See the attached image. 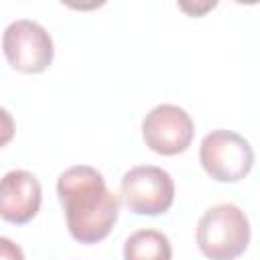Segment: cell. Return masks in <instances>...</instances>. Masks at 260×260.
<instances>
[{
    "label": "cell",
    "mask_w": 260,
    "mask_h": 260,
    "mask_svg": "<svg viewBox=\"0 0 260 260\" xmlns=\"http://www.w3.org/2000/svg\"><path fill=\"white\" fill-rule=\"evenodd\" d=\"M57 197L73 240L98 244L110 236L120 213V197L108 189L98 169L89 165L65 169L57 179Z\"/></svg>",
    "instance_id": "1"
},
{
    "label": "cell",
    "mask_w": 260,
    "mask_h": 260,
    "mask_svg": "<svg viewBox=\"0 0 260 260\" xmlns=\"http://www.w3.org/2000/svg\"><path fill=\"white\" fill-rule=\"evenodd\" d=\"M248 215L234 203H219L203 211L197 221V246L209 260H236L250 244Z\"/></svg>",
    "instance_id": "2"
},
{
    "label": "cell",
    "mask_w": 260,
    "mask_h": 260,
    "mask_svg": "<svg viewBox=\"0 0 260 260\" xmlns=\"http://www.w3.org/2000/svg\"><path fill=\"white\" fill-rule=\"evenodd\" d=\"M199 162L217 183H238L254 167V148L238 132L211 130L199 144Z\"/></svg>",
    "instance_id": "3"
},
{
    "label": "cell",
    "mask_w": 260,
    "mask_h": 260,
    "mask_svg": "<svg viewBox=\"0 0 260 260\" xmlns=\"http://www.w3.org/2000/svg\"><path fill=\"white\" fill-rule=\"evenodd\" d=\"M120 197L136 215H160L175 201V181L160 167L138 165L124 173Z\"/></svg>",
    "instance_id": "4"
},
{
    "label": "cell",
    "mask_w": 260,
    "mask_h": 260,
    "mask_svg": "<svg viewBox=\"0 0 260 260\" xmlns=\"http://www.w3.org/2000/svg\"><path fill=\"white\" fill-rule=\"evenodd\" d=\"M2 51L8 65L20 73H43L53 63L55 47L47 28L35 20L20 18L6 26Z\"/></svg>",
    "instance_id": "5"
},
{
    "label": "cell",
    "mask_w": 260,
    "mask_h": 260,
    "mask_svg": "<svg viewBox=\"0 0 260 260\" xmlns=\"http://www.w3.org/2000/svg\"><path fill=\"white\" fill-rule=\"evenodd\" d=\"M193 134L195 124L191 116L175 104H158L142 120L144 144L162 156L185 152L193 142Z\"/></svg>",
    "instance_id": "6"
},
{
    "label": "cell",
    "mask_w": 260,
    "mask_h": 260,
    "mask_svg": "<svg viewBox=\"0 0 260 260\" xmlns=\"http://www.w3.org/2000/svg\"><path fill=\"white\" fill-rule=\"evenodd\" d=\"M43 201V189L39 179L22 169L8 171L0 183V215L8 223L30 221Z\"/></svg>",
    "instance_id": "7"
},
{
    "label": "cell",
    "mask_w": 260,
    "mask_h": 260,
    "mask_svg": "<svg viewBox=\"0 0 260 260\" xmlns=\"http://www.w3.org/2000/svg\"><path fill=\"white\" fill-rule=\"evenodd\" d=\"M171 240L158 230H136L124 242V260H171Z\"/></svg>",
    "instance_id": "8"
},
{
    "label": "cell",
    "mask_w": 260,
    "mask_h": 260,
    "mask_svg": "<svg viewBox=\"0 0 260 260\" xmlns=\"http://www.w3.org/2000/svg\"><path fill=\"white\" fill-rule=\"evenodd\" d=\"M0 260H24V254L12 240L0 238Z\"/></svg>",
    "instance_id": "9"
}]
</instances>
